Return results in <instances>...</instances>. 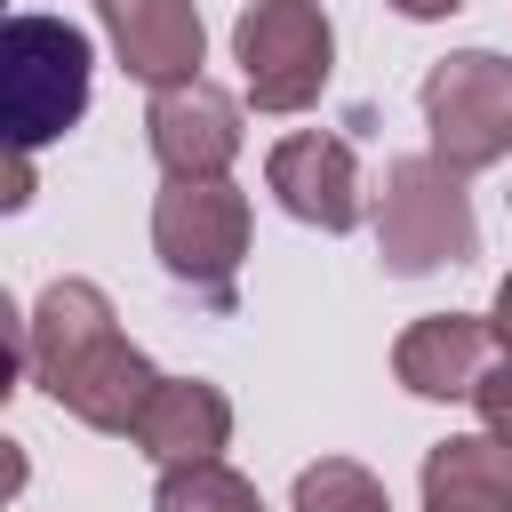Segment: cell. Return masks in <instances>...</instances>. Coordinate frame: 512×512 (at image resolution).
<instances>
[{
    "instance_id": "18",
    "label": "cell",
    "mask_w": 512,
    "mask_h": 512,
    "mask_svg": "<svg viewBox=\"0 0 512 512\" xmlns=\"http://www.w3.org/2000/svg\"><path fill=\"white\" fill-rule=\"evenodd\" d=\"M392 8H400V16H416V24H440V16H456L464 0H392Z\"/></svg>"
},
{
    "instance_id": "11",
    "label": "cell",
    "mask_w": 512,
    "mask_h": 512,
    "mask_svg": "<svg viewBox=\"0 0 512 512\" xmlns=\"http://www.w3.org/2000/svg\"><path fill=\"white\" fill-rule=\"evenodd\" d=\"M152 392H160V368L128 344V336H104L48 400L64 408V416H80L88 432H136L144 424V408H152Z\"/></svg>"
},
{
    "instance_id": "14",
    "label": "cell",
    "mask_w": 512,
    "mask_h": 512,
    "mask_svg": "<svg viewBox=\"0 0 512 512\" xmlns=\"http://www.w3.org/2000/svg\"><path fill=\"white\" fill-rule=\"evenodd\" d=\"M152 512H264V496H256V480H240L224 456H208V464H168Z\"/></svg>"
},
{
    "instance_id": "16",
    "label": "cell",
    "mask_w": 512,
    "mask_h": 512,
    "mask_svg": "<svg viewBox=\"0 0 512 512\" xmlns=\"http://www.w3.org/2000/svg\"><path fill=\"white\" fill-rule=\"evenodd\" d=\"M472 408H480V424L512 448V352H504V360H488V376L472 384Z\"/></svg>"
},
{
    "instance_id": "17",
    "label": "cell",
    "mask_w": 512,
    "mask_h": 512,
    "mask_svg": "<svg viewBox=\"0 0 512 512\" xmlns=\"http://www.w3.org/2000/svg\"><path fill=\"white\" fill-rule=\"evenodd\" d=\"M8 208H24L32 200V152H8V192H0Z\"/></svg>"
},
{
    "instance_id": "5",
    "label": "cell",
    "mask_w": 512,
    "mask_h": 512,
    "mask_svg": "<svg viewBox=\"0 0 512 512\" xmlns=\"http://www.w3.org/2000/svg\"><path fill=\"white\" fill-rule=\"evenodd\" d=\"M152 248L176 280L232 296V272L248 256V192L224 176H168L152 200Z\"/></svg>"
},
{
    "instance_id": "13",
    "label": "cell",
    "mask_w": 512,
    "mask_h": 512,
    "mask_svg": "<svg viewBox=\"0 0 512 512\" xmlns=\"http://www.w3.org/2000/svg\"><path fill=\"white\" fill-rule=\"evenodd\" d=\"M424 512H512V448L496 432H448L424 456Z\"/></svg>"
},
{
    "instance_id": "6",
    "label": "cell",
    "mask_w": 512,
    "mask_h": 512,
    "mask_svg": "<svg viewBox=\"0 0 512 512\" xmlns=\"http://www.w3.org/2000/svg\"><path fill=\"white\" fill-rule=\"evenodd\" d=\"M144 136H152V160H160L168 176H224V168L240 160V104H232L216 80L152 88Z\"/></svg>"
},
{
    "instance_id": "7",
    "label": "cell",
    "mask_w": 512,
    "mask_h": 512,
    "mask_svg": "<svg viewBox=\"0 0 512 512\" xmlns=\"http://www.w3.org/2000/svg\"><path fill=\"white\" fill-rule=\"evenodd\" d=\"M264 184L280 192V208L296 224H320V232H352L360 224V168H352V144L344 136H280L272 160H264Z\"/></svg>"
},
{
    "instance_id": "9",
    "label": "cell",
    "mask_w": 512,
    "mask_h": 512,
    "mask_svg": "<svg viewBox=\"0 0 512 512\" xmlns=\"http://www.w3.org/2000/svg\"><path fill=\"white\" fill-rule=\"evenodd\" d=\"M104 336H120L112 328V296L96 280H48L40 304L24 312V368H32V384L56 392Z\"/></svg>"
},
{
    "instance_id": "19",
    "label": "cell",
    "mask_w": 512,
    "mask_h": 512,
    "mask_svg": "<svg viewBox=\"0 0 512 512\" xmlns=\"http://www.w3.org/2000/svg\"><path fill=\"white\" fill-rule=\"evenodd\" d=\"M488 328H496V344L512 352V272H504V288H496V312H488Z\"/></svg>"
},
{
    "instance_id": "8",
    "label": "cell",
    "mask_w": 512,
    "mask_h": 512,
    "mask_svg": "<svg viewBox=\"0 0 512 512\" xmlns=\"http://www.w3.org/2000/svg\"><path fill=\"white\" fill-rule=\"evenodd\" d=\"M104 32H112L120 64H128L144 88H184V80H200L208 32H200V8H192V0H104Z\"/></svg>"
},
{
    "instance_id": "2",
    "label": "cell",
    "mask_w": 512,
    "mask_h": 512,
    "mask_svg": "<svg viewBox=\"0 0 512 512\" xmlns=\"http://www.w3.org/2000/svg\"><path fill=\"white\" fill-rule=\"evenodd\" d=\"M376 248H384V272H440V264H464L480 248V224H472V200H464V176L440 160V152H408V160H384V192H376Z\"/></svg>"
},
{
    "instance_id": "15",
    "label": "cell",
    "mask_w": 512,
    "mask_h": 512,
    "mask_svg": "<svg viewBox=\"0 0 512 512\" xmlns=\"http://www.w3.org/2000/svg\"><path fill=\"white\" fill-rule=\"evenodd\" d=\"M288 512H392V496H384V480H376L368 464L320 456V464L296 472V504H288Z\"/></svg>"
},
{
    "instance_id": "10",
    "label": "cell",
    "mask_w": 512,
    "mask_h": 512,
    "mask_svg": "<svg viewBox=\"0 0 512 512\" xmlns=\"http://www.w3.org/2000/svg\"><path fill=\"white\" fill-rule=\"evenodd\" d=\"M488 344H496L488 320H472V312H424L416 328H400L392 376L416 400H472V384L488 376Z\"/></svg>"
},
{
    "instance_id": "12",
    "label": "cell",
    "mask_w": 512,
    "mask_h": 512,
    "mask_svg": "<svg viewBox=\"0 0 512 512\" xmlns=\"http://www.w3.org/2000/svg\"><path fill=\"white\" fill-rule=\"evenodd\" d=\"M224 440H232V400L216 384H200V376H160V392H152V408L136 424V448L168 472V464L224 456Z\"/></svg>"
},
{
    "instance_id": "3",
    "label": "cell",
    "mask_w": 512,
    "mask_h": 512,
    "mask_svg": "<svg viewBox=\"0 0 512 512\" xmlns=\"http://www.w3.org/2000/svg\"><path fill=\"white\" fill-rule=\"evenodd\" d=\"M232 56H240L256 112H304L328 88L336 24H328L320 0H248L240 24H232Z\"/></svg>"
},
{
    "instance_id": "1",
    "label": "cell",
    "mask_w": 512,
    "mask_h": 512,
    "mask_svg": "<svg viewBox=\"0 0 512 512\" xmlns=\"http://www.w3.org/2000/svg\"><path fill=\"white\" fill-rule=\"evenodd\" d=\"M88 32L64 16H8L0 32V128L8 152H40L88 112Z\"/></svg>"
},
{
    "instance_id": "4",
    "label": "cell",
    "mask_w": 512,
    "mask_h": 512,
    "mask_svg": "<svg viewBox=\"0 0 512 512\" xmlns=\"http://www.w3.org/2000/svg\"><path fill=\"white\" fill-rule=\"evenodd\" d=\"M424 128H432V152L472 176V168H496L512 152V56L496 48H456L424 72Z\"/></svg>"
}]
</instances>
